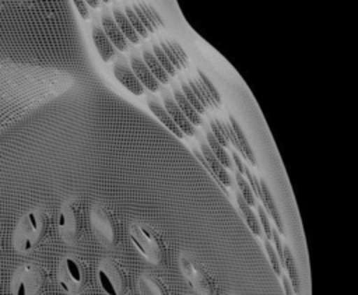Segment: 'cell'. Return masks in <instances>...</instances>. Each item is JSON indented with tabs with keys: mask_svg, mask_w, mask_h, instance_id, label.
I'll list each match as a JSON object with an SVG mask.
<instances>
[{
	"mask_svg": "<svg viewBox=\"0 0 358 295\" xmlns=\"http://www.w3.org/2000/svg\"><path fill=\"white\" fill-rule=\"evenodd\" d=\"M48 231V214L42 208L27 211L17 222L11 243L17 253H31L43 240Z\"/></svg>",
	"mask_w": 358,
	"mask_h": 295,
	"instance_id": "1",
	"label": "cell"
},
{
	"mask_svg": "<svg viewBox=\"0 0 358 295\" xmlns=\"http://www.w3.org/2000/svg\"><path fill=\"white\" fill-rule=\"evenodd\" d=\"M87 228V206L83 199L74 197L63 203L57 214L59 235L67 245H77Z\"/></svg>",
	"mask_w": 358,
	"mask_h": 295,
	"instance_id": "2",
	"label": "cell"
},
{
	"mask_svg": "<svg viewBox=\"0 0 358 295\" xmlns=\"http://www.w3.org/2000/svg\"><path fill=\"white\" fill-rule=\"evenodd\" d=\"M129 236L137 250L152 264L159 266L166 259V245L162 236L150 225L133 222L129 226Z\"/></svg>",
	"mask_w": 358,
	"mask_h": 295,
	"instance_id": "3",
	"label": "cell"
},
{
	"mask_svg": "<svg viewBox=\"0 0 358 295\" xmlns=\"http://www.w3.org/2000/svg\"><path fill=\"white\" fill-rule=\"evenodd\" d=\"M90 221L98 240L106 247H115L120 239V226L115 213L103 203L92 206Z\"/></svg>",
	"mask_w": 358,
	"mask_h": 295,
	"instance_id": "4",
	"label": "cell"
},
{
	"mask_svg": "<svg viewBox=\"0 0 358 295\" xmlns=\"http://www.w3.org/2000/svg\"><path fill=\"white\" fill-rule=\"evenodd\" d=\"M96 278L106 295H126L130 287L127 270L115 259H103L96 268Z\"/></svg>",
	"mask_w": 358,
	"mask_h": 295,
	"instance_id": "5",
	"label": "cell"
},
{
	"mask_svg": "<svg viewBox=\"0 0 358 295\" xmlns=\"http://www.w3.org/2000/svg\"><path fill=\"white\" fill-rule=\"evenodd\" d=\"M45 278V271L41 266L35 263H22L11 275V295H41Z\"/></svg>",
	"mask_w": 358,
	"mask_h": 295,
	"instance_id": "6",
	"label": "cell"
},
{
	"mask_svg": "<svg viewBox=\"0 0 358 295\" xmlns=\"http://www.w3.org/2000/svg\"><path fill=\"white\" fill-rule=\"evenodd\" d=\"M87 267L81 259L73 254L64 256L59 263L57 281L60 288L69 295H77L87 287Z\"/></svg>",
	"mask_w": 358,
	"mask_h": 295,
	"instance_id": "7",
	"label": "cell"
},
{
	"mask_svg": "<svg viewBox=\"0 0 358 295\" xmlns=\"http://www.w3.org/2000/svg\"><path fill=\"white\" fill-rule=\"evenodd\" d=\"M179 267L186 280L200 295H217L218 284L215 277L197 259L186 253L180 254Z\"/></svg>",
	"mask_w": 358,
	"mask_h": 295,
	"instance_id": "8",
	"label": "cell"
},
{
	"mask_svg": "<svg viewBox=\"0 0 358 295\" xmlns=\"http://www.w3.org/2000/svg\"><path fill=\"white\" fill-rule=\"evenodd\" d=\"M113 75L133 95H143L144 94L145 88L137 80V77L134 75L130 64L124 59H119V60L115 62V64H113Z\"/></svg>",
	"mask_w": 358,
	"mask_h": 295,
	"instance_id": "9",
	"label": "cell"
},
{
	"mask_svg": "<svg viewBox=\"0 0 358 295\" xmlns=\"http://www.w3.org/2000/svg\"><path fill=\"white\" fill-rule=\"evenodd\" d=\"M200 148H201V155L203 158L206 159V162L208 164L210 169L213 171L214 173V179L217 180V183L220 185V187L224 190V193L227 196H229V192L227 190V186L231 185V178L228 175V172L225 171V168L220 164V161L214 157V154L211 152L210 147L207 145V141L206 140H201L200 138Z\"/></svg>",
	"mask_w": 358,
	"mask_h": 295,
	"instance_id": "10",
	"label": "cell"
},
{
	"mask_svg": "<svg viewBox=\"0 0 358 295\" xmlns=\"http://www.w3.org/2000/svg\"><path fill=\"white\" fill-rule=\"evenodd\" d=\"M162 101H164V108L169 113L171 119L173 123L179 127V130L183 133V136H193L194 134V126L187 120V117L183 115V112L179 109L178 103L175 102L173 96L169 94V91H162Z\"/></svg>",
	"mask_w": 358,
	"mask_h": 295,
	"instance_id": "11",
	"label": "cell"
},
{
	"mask_svg": "<svg viewBox=\"0 0 358 295\" xmlns=\"http://www.w3.org/2000/svg\"><path fill=\"white\" fill-rule=\"evenodd\" d=\"M130 67L144 88L150 89L151 92H157L159 89V87H161L159 81L151 74L150 69L147 67V64L144 63L141 56L136 52H133L130 55Z\"/></svg>",
	"mask_w": 358,
	"mask_h": 295,
	"instance_id": "12",
	"label": "cell"
},
{
	"mask_svg": "<svg viewBox=\"0 0 358 295\" xmlns=\"http://www.w3.org/2000/svg\"><path fill=\"white\" fill-rule=\"evenodd\" d=\"M101 22H102V29H103L105 35L108 36L110 43L115 46V49H117L120 52L127 50V39L123 36V34L120 32L119 27L116 25L113 17L110 15V13L108 10H103V13L101 15Z\"/></svg>",
	"mask_w": 358,
	"mask_h": 295,
	"instance_id": "13",
	"label": "cell"
},
{
	"mask_svg": "<svg viewBox=\"0 0 358 295\" xmlns=\"http://www.w3.org/2000/svg\"><path fill=\"white\" fill-rule=\"evenodd\" d=\"M140 295H171L168 285L151 273H143L137 280Z\"/></svg>",
	"mask_w": 358,
	"mask_h": 295,
	"instance_id": "14",
	"label": "cell"
},
{
	"mask_svg": "<svg viewBox=\"0 0 358 295\" xmlns=\"http://www.w3.org/2000/svg\"><path fill=\"white\" fill-rule=\"evenodd\" d=\"M92 41L98 50V55L101 56V59L103 62H110L116 56L117 50L115 49V46L110 43V41L105 35L102 27L98 25L96 22L92 25Z\"/></svg>",
	"mask_w": 358,
	"mask_h": 295,
	"instance_id": "15",
	"label": "cell"
},
{
	"mask_svg": "<svg viewBox=\"0 0 358 295\" xmlns=\"http://www.w3.org/2000/svg\"><path fill=\"white\" fill-rule=\"evenodd\" d=\"M282 260H284V267L287 270V278L289 280V284L294 289L295 295H301L302 292V284H301V277L296 268V263L292 254V250L289 249L288 245H282Z\"/></svg>",
	"mask_w": 358,
	"mask_h": 295,
	"instance_id": "16",
	"label": "cell"
},
{
	"mask_svg": "<svg viewBox=\"0 0 358 295\" xmlns=\"http://www.w3.org/2000/svg\"><path fill=\"white\" fill-rule=\"evenodd\" d=\"M259 183H260V190H262V201L264 204L263 208L273 218L278 233H284V225H282V221H281V215L278 213V208H277V204L273 199V194L268 189V185L264 182V179H259Z\"/></svg>",
	"mask_w": 358,
	"mask_h": 295,
	"instance_id": "17",
	"label": "cell"
},
{
	"mask_svg": "<svg viewBox=\"0 0 358 295\" xmlns=\"http://www.w3.org/2000/svg\"><path fill=\"white\" fill-rule=\"evenodd\" d=\"M147 103H148V108H150V110L157 116V119L159 120V122H162L164 123V126L165 127H168L176 137H179V138H182L183 137V133L179 130V127L173 123V120L171 119V116H169V113L166 112V109L164 108V105L157 99V98H154V96H148V99H147Z\"/></svg>",
	"mask_w": 358,
	"mask_h": 295,
	"instance_id": "18",
	"label": "cell"
},
{
	"mask_svg": "<svg viewBox=\"0 0 358 295\" xmlns=\"http://www.w3.org/2000/svg\"><path fill=\"white\" fill-rule=\"evenodd\" d=\"M228 123H229V126L232 127V131H234V134H235V137H236V141H238V144H239V148H241V152H242L243 158H245L246 161H249L252 165H256L257 161H256V157H255V151H253V148L250 147V144H249V141H248V138H246V136H245L242 127L239 126V123L235 120L234 116H229V122H228Z\"/></svg>",
	"mask_w": 358,
	"mask_h": 295,
	"instance_id": "19",
	"label": "cell"
},
{
	"mask_svg": "<svg viewBox=\"0 0 358 295\" xmlns=\"http://www.w3.org/2000/svg\"><path fill=\"white\" fill-rule=\"evenodd\" d=\"M172 92H173V99L178 103L179 109L183 112V115L187 117V120L193 124V126H200L201 124V115L197 113L194 110V108L189 103V101L186 99V96L183 95L182 89L178 85L172 87Z\"/></svg>",
	"mask_w": 358,
	"mask_h": 295,
	"instance_id": "20",
	"label": "cell"
},
{
	"mask_svg": "<svg viewBox=\"0 0 358 295\" xmlns=\"http://www.w3.org/2000/svg\"><path fill=\"white\" fill-rule=\"evenodd\" d=\"M235 200H236V204H238V208L246 222V225L250 228V231L253 232V235H256L257 238H262V228H260V224H259V220L257 217L255 215V213L252 211L250 206L243 200V197L239 194V193H235Z\"/></svg>",
	"mask_w": 358,
	"mask_h": 295,
	"instance_id": "21",
	"label": "cell"
},
{
	"mask_svg": "<svg viewBox=\"0 0 358 295\" xmlns=\"http://www.w3.org/2000/svg\"><path fill=\"white\" fill-rule=\"evenodd\" d=\"M112 13H113V20H115L116 25L119 27L120 32L123 34V36H124L126 39H129L130 42H133V43H138L140 36L137 35V32L134 31V28H133L131 24L129 22V20H127L124 11H123L122 8H119V7H113V8H112Z\"/></svg>",
	"mask_w": 358,
	"mask_h": 295,
	"instance_id": "22",
	"label": "cell"
},
{
	"mask_svg": "<svg viewBox=\"0 0 358 295\" xmlns=\"http://www.w3.org/2000/svg\"><path fill=\"white\" fill-rule=\"evenodd\" d=\"M143 60L147 64V67L150 69L151 74L159 81V84H168L169 82V75L168 73L164 70V67L159 64V62L155 59L154 53L144 46L143 48Z\"/></svg>",
	"mask_w": 358,
	"mask_h": 295,
	"instance_id": "23",
	"label": "cell"
},
{
	"mask_svg": "<svg viewBox=\"0 0 358 295\" xmlns=\"http://www.w3.org/2000/svg\"><path fill=\"white\" fill-rule=\"evenodd\" d=\"M206 141H207V145L210 147L211 152L214 154V157L220 161V164L222 166H227V168H232V162H231V158L228 155V152L225 151V148L217 141V138L213 136V133L210 130L206 131Z\"/></svg>",
	"mask_w": 358,
	"mask_h": 295,
	"instance_id": "24",
	"label": "cell"
},
{
	"mask_svg": "<svg viewBox=\"0 0 358 295\" xmlns=\"http://www.w3.org/2000/svg\"><path fill=\"white\" fill-rule=\"evenodd\" d=\"M137 4H138L141 13L144 14L145 20L148 21V24L151 25V28H152L154 31H157L159 27H164V21H162V18L159 17V13H158L152 6H150V4H147V3H137Z\"/></svg>",
	"mask_w": 358,
	"mask_h": 295,
	"instance_id": "25",
	"label": "cell"
},
{
	"mask_svg": "<svg viewBox=\"0 0 358 295\" xmlns=\"http://www.w3.org/2000/svg\"><path fill=\"white\" fill-rule=\"evenodd\" d=\"M210 131L213 133V136L217 138V141L225 148L228 147V133H227V127L225 123H222L220 119L217 117H210Z\"/></svg>",
	"mask_w": 358,
	"mask_h": 295,
	"instance_id": "26",
	"label": "cell"
},
{
	"mask_svg": "<svg viewBox=\"0 0 358 295\" xmlns=\"http://www.w3.org/2000/svg\"><path fill=\"white\" fill-rule=\"evenodd\" d=\"M263 247H264L266 256H267V259H268V261H270V264H271V267H273L275 275L280 278V277L284 274V273H282V264H281V261H280V259H278V256H277V253H275L274 246L271 245V240L263 239Z\"/></svg>",
	"mask_w": 358,
	"mask_h": 295,
	"instance_id": "27",
	"label": "cell"
},
{
	"mask_svg": "<svg viewBox=\"0 0 358 295\" xmlns=\"http://www.w3.org/2000/svg\"><path fill=\"white\" fill-rule=\"evenodd\" d=\"M235 179H236V183H238V187L241 190V196L243 197V200L249 204V206H255L256 207V200H255V196H253V192L249 186V183L246 182V179L243 178L242 173H239L236 169H235Z\"/></svg>",
	"mask_w": 358,
	"mask_h": 295,
	"instance_id": "28",
	"label": "cell"
},
{
	"mask_svg": "<svg viewBox=\"0 0 358 295\" xmlns=\"http://www.w3.org/2000/svg\"><path fill=\"white\" fill-rule=\"evenodd\" d=\"M197 73H199V80L201 81V84H203V85H204V88L207 89V92H208L210 98L214 101V103L217 105V108H220V106H221V103H222V99H221V95H220L218 89L215 88V85L213 84V81L206 75V73H204V71L197 70Z\"/></svg>",
	"mask_w": 358,
	"mask_h": 295,
	"instance_id": "29",
	"label": "cell"
},
{
	"mask_svg": "<svg viewBox=\"0 0 358 295\" xmlns=\"http://www.w3.org/2000/svg\"><path fill=\"white\" fill-rule=\"evenodd\" d=\"M164 41H165V43L169 46V49L172 50V53H173L176 62L179 63L180 69L186 67L187 63H189V57H187L186 52L183 50V48H182L176 41H173L172 38H166V39H164Z\"/></svg>",
	"mask_w": 358,
	"mask_h": 295,
	"instance_id": "30",
	"label": "cell"
},
{
	"mask_svg": "<svg viewBox=\"0 0 358 295\" xmlns=\"http://www.w3.org/2000/svg\"><path fill=\"white\" fill-rule=\"evenodd\" d=\"M152 53H154L155 59L159 62V64L164 67V70L168 73V75L173 77L176 74V69L171 64V62L168 60V57L165 56V53L162 52L159 45H157V42H152Z\"/></svg>",
	"mask_w": 358,
	"mask_h": 295,
	"instance_id": "31",
	"label": "cell"
},
{
	"mask_svg": "<svg viewBox=\"0 0 358 295\" xmlns=\"http://www.w3.org/2000/svg\"><path fill=\"white\" fill-rule=\"evenodd\" d=\"M124 14H126L129 22L131 24V27L134 28V31L137 32V35H138L140 38H147V36H148V32L145 31L144 25L141 24V21L138 20V17H137L136 13L133 11L131 6H126V7H124Z\"/></svg>",
	"mask_w": 358,
	"mask_h": 295,
	"instance_id": "32",
	"label": "cell"
},
{
	"mask_svg": "<svg viewBox=\"0 0 358 295\" xmlns=\"http://www.w3.org/2000/svg\"><path fill=\"white\" fill-rule=\"evenodd\" d=\"M180 89H182V92H183V95L186 96V99L189 101V103L194 108V110L197 112V113H200V115H203L204 112H206V109L201 106V103L199 102V99L196 98V95L192 92V89L189 88V85H187V81H185V80H182L180 81Z\"/></svg>",
	"mask_w": 358,
	"mask_h": 295,
	"instance_id": "33",
	"label": "cell"
},
{
	"mask_svg": "<svg viewBox=\"0 0 358 295\" xmlns=\"http://www.w3.org/2000/svg\"><path fill=\"white\" fill-rule=\"evenodd\" d=\"M256 207H257V214H259V220H260L259 224H262L263 231H264V233L267 236V240H271V231H273V228H271V224L268 221V215H267V213L264 211V208L260 204H256Z\"/></svg>",
	"mask_w": 358,
	"mask_h": 295,
	"instance_id": "34",
	"label": "cell"
},
{
	"mask_svg": "<svg viewBox=\"0 0 358 295\" xmlns=\"http://www.w3.org/2000/svg\"><path fill=\"white\" fill-rule=\"evenodd\" d=\"M159 48L162 49V52L165 53V56L168 57V60L171 62V64H172L175 69H179V70H180V66H179V63L176 62V59H175V56H173L172 50H171V49H169V46L165 43V41H161V42H159Z\"/></svg>",
	"mask_w": 358,
	"mask_h": 295,
	"instance_id": "35",
	"label": "cell"
},
{
	"mask_svg": "<svg viewBox=\"0 0 358 295\" xmlns=\"http://www.w3.org/2000/svg\"><path fill=\"white\" fill-rule=\"evenodd\" d=\"M73 4L76 6L77 11L80 13V15H81L84 20H88V18H90V8H88V6H87L85 1H83V0H76V1H73Z\"/></svg>",
	"mask_w": 358,
	"mask_h": 295,
	"instance_id": "36",
	"label": "cell"
},
{
	"mask_svg": "<svg viewBox=\"0 0 358 295\" xmlns=\"http://www.w3.org/2000/svg\"><path fill=\"white\" fill-rule=\"evenodd\" d=\"M280 278H281V284H282V288H284L285 295H295V294H294V289H292V287H291V284H289V280L287 278V275L282 274Z\"/></svg>",
	"mask_w": 358,
	"mask_h": 295,
	"instance_id": "37",
	"label": "cell"
},
{
	"mask_svg": "<svg viewBox=\"0 0 358 295\" xmlns=\"http://www.w3.org/2000/svg\"><path fill=\"white\" fill-rule=\"evenodd\" d=\"M87 3V6H91V7H94V8H98L99 6H101V1H94V0H88V1H85Z\"/></svg>",
	"mask_w": 358,
	"mask_h": 295,
	"instance_id": "38",
	"label": "cell"
}]
</instances>
